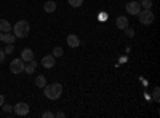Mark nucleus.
Wrapping results in <instances>:
<instances>
[{"label": "nucleus", "instance_id": "nucleus-12", "mask_svg": "<svg viewBox=\"0 0 160 118\" xmlns=\"http://www.w3.org/2000/svg\"><path fill=\"white\" fill-rule=\"evenodd\" d=\"M43 10H45V13H53L56 10V2H55V0H48V2H45Z\"/></svg>", "mask_w": 160, "mask_h": 118}, {"label": "nucleus", "instance_id": "nucleus-27", "mask_svg": "<svg viewBox=\"0 0 160 118\" xmlns=\"http://www.w3.org/2000/svg\"><path fill=\"white\" fill-rule=\"evenodd\" d=\"M98 18H99L101 21H106V15H101V16H98Z\"/></svg>", "mask_w": 160, "mask_h": 118}, {"label": "nucleus", "instance_id": "nucleus-5", "mask_svg": "<svg viewBox=\"0 0 160 118\" xmlns=\"http://www.w3.org/2000/svg\"><path fill=\"white\" fill-rule=\"evenodd\" d=\"M125 8H127L128 15H133V16H136L138 13L141 11V5H139L138 0H131V2H128V3L125 5Z\"/></svg>", "mask_w": 160, "mask_h": 118}, {"label": "nucleus", "instance_id": "nucleus-16", "mask_svg": "<svg viewBox=\"0 0 160 118\" xmlns=\"http://www.w3.org/2000/svg\"><path fill=\"white\" fill-rule=\"evenodd\" d=\"M139 5H141V8H144V10H151L154 3H152V0H141Z\"/></svg>", "mask_w": 160, "mask_h": 118}, {"label": "nucleus", "instance_id": "nucleus-8", "mask_svg": "<svg viewBox=\"0 0 160 118\" xmlns=\"http://www.w3.org/2000/svg\"><path fill=\"white\" fill-rule=\"evenodd\" d=\"M66 42H68V45H69L71 48H77V46H80V38H78L75 34H69L68 38H66Z\"/></svg>", "mask_w": 160, "mask_h": 118}, {"label": "nucleus", "instance_id": "nucleus-24", "mask_svg": "<svg viewBox=\"0 0 160 118\" xmlns=\"http://www.w3.org/2000/svg\"><path fill=\"white\" fill-rule=\"evenodd\" d=\"M43 116H45V118H53V116H55V113H51V112L48 110V112H45V113H43Z\"/></svg>", "mask_w": 160, "mask_h": 118}, {"label": "nucleus", "instance_id": "nucleus-9", "mask_svg": "<svg viewBox=\"0 0 160 118\" xmlns=\"http://www.w3.org/2000/svg\"><path fill=\"white\" fill-rule=\"evenodd\" d=\"M21 59H22L24 62L32 61V59H34V51H32L31 48H24V50L21 51Z\"/></svg>", "mask_w": 160, "mask_h": 118}, {"label": "nucleus", "instance_id": "nucleus-17", "mask_svg": "<svg viewBox=\"0 0 160 118\" xmlns=\"http://www.w3.org/2000/svg\"><path fill=\"white\" fill-rule=\"evenodd\" d=\"M53 56H55V58H61L62 54H64V50L61 48V46H55V48H53V53H51Z\"/></svg>", "mask_w": 160, "mask_h": 118}, {"label": "nucleus", "instance_id": "nucleus-6", "mask_svg": "<svg viewBox=\"0 0 160 118\" xmlns=\"http://www.w3.org/2000/svg\"><path fill=\"white\" fill-rule=\"evenodd\" d=\"M13 112H15L16 115H19V116L28 115V113H29V104H26V102H18L16 106H13Z\"/></svg>", "mask_w": 160, "mask_h": 118}, {"label": "nucleus", "instance_id": "nucleus-21", "mask_svg": "<svg viewBox=\"0 0 160 118\" xmlns=\"http://www.w3.org/2000/svg\"><path fill=\"white\" fill-rule=\"evenodd\" d=\"M2 109H3V112L10 113V112L13 110V106H10V104H5V102H3V106H2Z\"/></svg>", "mask_w": 160, "mask_h": 118}, {"label": "nucleus", "instance_id": "nucleus-20", "mask_svg": "<svg viewBox=\"0 0 160 118\" xmlns=\"http://www.w3.org/2000/svg\"><path fill=\"white\" fill-rule=\"evenodd\" d=\"M5 54H11L13 53V51H15V45H13V43H7V46H5Z\"/></svg>", "mask_w": 160, "mask_h": 118}, {"label": "nucleus", "instance_id": "nucleus-13", "mask_svg": "<svg viewBox=\"0 0 160 118\" xmlns=\"http://www.w3.org/2000/svg\"><path fill=\"white\" fill-rule=\"evenodd\" d=\"M15 40H16V37H15V34H13V32H5L3 37H2V42L3 43H15Z\"/></svg>", "mask_w": 160, "mask_h": 118}, {"label": "nucleus", "instance_id": "nucleus-10", "mask_svg": "<svg viewBox=\"0 0 160 118\" xmlns=\"http://www.w3.org/2000/svg\"><path fill=\"white\" fill-rule=\"evenodd\" d=\"M115 26L120 29V31H123V29H127L128 26H130V22H128V18H125V16H118L117 19H115Z\"/></svg>", "mask_w": 160, "mask_h": 118}, {"label": "nucleus", "instance_id": "nucleus-19", "mask_svg": "<svg viewBox=\"0 0 160 118\" xmlns=\"http://www.w3.org/2000/svg\"><path fill=\"white\" fill-rule=\"evenodd\" d=\"M152 97H154V101H155V102H158V101H160V88H158V86H155V88H154Z\"/></svg>", "mask_w": 160, "mask_h": 118}, {"label": "nucleus", "instance_id": "nucleus-7", "mask_svg": "<svg viewBox=\"0 0 160 118\" xmlns=\"http://www.w3.org/2000/svg\"><path fill=\"white\" fill-rule=\"evenodd\" d=\"M55 62H56V58L53 56V54H47L42 58V65H43V69H51V67H55Z\"/></svg>", "mask_w": 160, "mask_h": 118}, {"label": "nucleus", "instance_id": "nucleus-22", "mask_svg": "<svg viewBox=\"0 0 160 118\" xmlns=\"http://www.w3.org/2000/svg\"><path fill=\"white\" fill-rule=\"evenodd\" d=\"M123 31H125V34H127L128 37H133V35H135V32H133V29L130 27V26H128V27H127V29H123Z\"/></svg>", "mask_w": 160, "mask_h": 118}, {"label": "nucleus", "instance_id": "nucleus-25", "mask_svg": "<svg viewBox=\"0 0 160 118\" xmlns=\"http://www.w3.org/2000/svg\"><path fill=\"white\" fill-rule=\"evenodd\" d=\"M55 116H58V118H64V116H66V113H64V112H58Z\"/></svg>", "mask_w": 160, "mask_h": 118}, {"label": "nucleus", "instance_id": "nucleus-4", "mask_svg": "<svg viewBox=\"0 0 160 118\" xmlns=\"http://www.w3.org/2000/svg\"><path fill=\"white\" fill-rule=\"evenodd\" d=\"M24 65H26V62H24L21 58L13 59L11 64H10V70H11V73H21V72L24 70Z\"/></svg>", "mask_w": 160, "mask_h": 118}, {"label": "nucleus", "instance_id": "nucleus-28", "mask_svg": "<svg viewBox=\"0 0 160 118\" xmlns=\"http://www.w3.org/2000/svg\"><path fill=\"white\" fill-rule=\"evenodd\" d=\"M2 37H3V32H0V42H2Z\"/></svg>", "mask_w": 160, "mask_h": 118}, {"label": "nucleus", "instance_id": "nucleus-11", "mask_svg": "<svg viewBox=\"0 0 160 118\" xmlns=\"http://www.w3.org/2000/svg\"><path fill=\"white\" fill-rule=\"evenodd\" d=\"M35 67H37V61L32 59V61H29L28 65H24V72L28 73V75H32V73L35 72Z\"/></svg>", "mask_w": 160, "mask_h": 118}, {"label": "nucleus", "instance_id": "nucleus-14", "mask_svg": "<svg viewBox=\"0 0 160 118\" xmlns=\"http://www.w3.org/2000/svg\"><path fill=\"white\" fill-rule=\"evenodd\" d=\"M0 32H11V24L7 19H0Z\"/></svg>", "mask_w": 160, "mask_h": 118}, {"label": "nucleus", "instance_id": "nucleus-23", "mask_svg": "<svg viewBox=\"0 0 160 118\" xmlns=\"http://www.w3.org/2000/svg\"><path fill=\"white\" fill-rule=\"evenodd\" d=\"M5 56H7V54H5V51H3V50H0V62H3V61H5Z\"/></svg>", "mask_w": 160, "mask_h": 118}, {"label": "nucleus", "instance_id": "nucleus-3", "mask_svg": "<svg viewBox=\"0 0 160 118\" xmlns=\"http://www.w3.org/2000/svg\"><path fill=\"white\" fill-rule=\"evenodd\" d=\"M136 16H138L139 22L144 24V26H149V24L154 22V13H152L151 10H144V8H141V11L138 13Z\"/></svg>", "mask_w": 160, "mask_h": 118}, {"label": "nucleus", "instance_id": "nucleus-1", "mask_svg": "<svg viewBox=\"0 0 160 118\" xmlns=\"http://www.w3.org/2000/svg\"><path fill=\"white\" fill-rule=\"evenodd\" d=\"M43 94L50 99V101H58L62 94V86L61 83H50L43 86Z\"/></svg>", "mask_w": 160, "mask_h": 118}, {"label": "nucleus", "instance_id": "nucleus-26", "mask_svg": "<svg viewBox=\"0 0 160 118\" xmlns=\"http://www.w3.org/2000/svg\"><path fill=\"white\" fill-rule=\"evenodd\" d=\"M3 102H5V97H3V94H0V107L3 106Z\"/></svg>", "mask_w": 160, "mask_h": 118}, {"label": "nucleus", "instance_id": "nucleus-15", "mask_svg": "<svg viewBox=\"0 0 160 118\" xmlns=\"http://www.w3.org/2000/svg\"><path fill=\"white\" fill-rule=\"evenodd\" d=\"M45 85H47V78H45L43 75H37V77H35V86L43 88Z\"/></svg>", "mask_w": 160, "mask_h": 118}, {"label": "nucleus", "instance_id": "nucleus-18", "mask_svg": "<svg viewBox=\"0 0 160 118\" xmlns=\"http://www.w3.org/2000/svg\"><path fill=\"white\" fill-rule=\"evenodd\" d=\"M68 3L72 7V8H80L83 5V0H68Z\"/></svg>", "mask_w": 160, "mask_h": 118}, {"label": "nucleus", "instance_id": "nucleus-2", "mask_svg": "<svg viewBox=\"0 0 160 118\" xmlns=\"http://www.w3.org/2000/svg\"><path fill=\"white\" fill-rule=\"evenodd\" d=\"M29 31H31V26L28 21H18L15 26L11 27V32L15 34L16 38H24L29 35Z\"/></svg>", "mask_w": 160, "mask_h": 118}]
</instances>
